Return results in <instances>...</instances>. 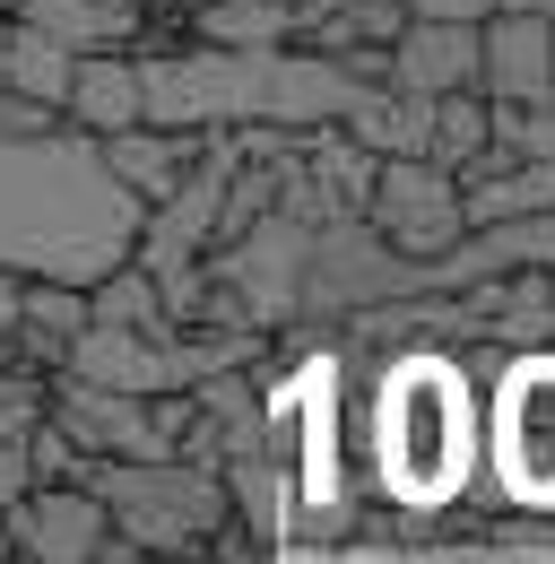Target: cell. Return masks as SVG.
Segmentation results:
<instances>
[{"mask_svg":"<svg viewBox=\"0 0 555 564\" xmlns=\"http://www.w3.org/2000/svg\"><path fill=\"white\" fill-rule=\"evenodd\" d=\"M87 487L105 495L113 539H131L139 556H183V547H200L217 521H235L226 478L208 460H183V452H156V460H87Z\"/></svg>","mask_w":555,"mask_h":564,"instance_id":"6da1fadb","label":"cell"},{"mask_svg":"<svg viewBox=\"0 0 555 564\" xmlns=\"http://www.w3.org/2000/svg\"><path fill=\"white\" fill-rule=\"evenodd\" d=\"M364 226L400 252V261H443L460 235H469V209H460V174L425 165V156H382L373 165V192H364Z\"/></svg>","mask_w":555,"mask_h":564,"instance_id":"7a4b0ae2","label":"cell"},{"mask_svg":"<svg viewBox=\"0 0 555 564\" xmlns=\"http://www.w3.org/2000/svg\"><path fill=\"white\" fill-rule=\"evenodd\" d=\"M0 512H9V556H26V564H96L105 539H113L105 495L87 487V478L26 487L18 503H0Z\"/></svg>","mask_w":555,"mask_h":564,"instance_id":"3957f363","label":"cell"},{"mask_svg":"<svg viewBox=\"0 0 555 564\" xmlns=\"http://www.w3.org/2000/svg\"><path fill=\"white\" fill-rule=\"evenodd\" d=\"M478 87L494 105L555 96V18L547 9H486L478 18Z\"/></svg>","mask_w":555,"mask_h":564,"instance_id":"277c9868","label":"cell"},{"mask_svg":"<svg viewBox=\"0 0 555 564\" xmlns=\"http://www.w3.org/2000/svg\"><path fill=\"white\" fill-rule=\"evenodd\" d=\"M382 87H409V96L478 87V18H409L382 53Z\"/></svg>","mask_w":555,"mask_h":564,"instance_id":"5b68a950","label":"cell"},{"mask_svg":"<svg viewBox=\"0 0 555 564\" xmlns=\"http://www.w3.org/2000/svg\"><path fill=\"white\" fill-rule=\"evenodd\" d=\"M62 122L87 131V140H113L148 122V78H139V53H78L69 70V96H62Z\"/></svg>","mask_w":555,"mask_h":564,"instance_id":"8992f818","label":"cell"},{"mask_svg":"<svg viewBox=\"0 0 555 564\" xmlns=\"http://www.w3.org/2000/svg\"><path fill=\"white\" fill-rule=\"evenodd\" d=\"M96 148H105V174L131 192L139 209H156V200L200 165L192 131H165V122H131V131H113V140H96Z\"/></svg>","mask_w":555,"mask_h":564,"instance_id":"52a82bcc","label":"cell"},{"mask_svg":"<svg viewBox=\"0 0 555 564\" xmlns=\"http://www.w3.org/2000/svg\"><path fill=\"white\" fill-rule=\"evenodd\" d=\"M9 18L44 26L69 53H131L139 26H148V0H18Z\"/></svg>","mask_w":555,"mask_h":564,"instance_id":"ba28073f","label":"cell"},{"mask_svg":"<svg viewBox=\"0 0 555 564\" xmlns=\"http://www.w3.org/2000/svg\"><path fill=\"white\" fill-rule=\"evenodd\" d=\"M555 200V156H503V148H486L478 165L460 174V209L469 226H494V217H530Z\"/></svg>","mask_w":555,"mask_h":564,"instance_id":"9c48e42d","label":"cell"},{"mask_svg":"<svg viewBox=\"0 0 555 564\" xmlns=\"http://www.w3.org/2000/svg\"><path fill=\"white\" fill-rule=\"evenodd\" d=\"M295 26H304L295 0H183V35L217 53H270V44H295Z\"/></svg>","mask_w":555,"mask_h":564,"instance_id":"30bf717a","label":"cell"},{"mask_svg":"<svg viewBox=\"0 0 555 564\" xmlns=\"http://www.w3.org/2000/svg\"><path fill=\"white\" fill-rule=\"evenodd\" d=\"M78 330H87V286H69V279H26V304H18L9 348L26 356V365H62Z\"/></svg>","mask_w":555,"mask_h":564,"instance_id":"8fae6325","label":"cell"},{"mask_svg":"<svg viewBox=\"0 0 555 564\" xmlns=\"http://www.w3.org/2000/svg\"><path fill=\"white\" fill-rule=\"evenodd\" d=\"M69 70H78V53H69V44H53V35H44V26H26V18H9V44H0V87H18V96H35V105H53V113H62Z\"/></svg>","mask_w":555,"mask_h":564,"instance_id":"7c38bea8","label":"cell"},{"mask_svg":"<svg viewBox=\"0 0 555 564\" xmlns=\"http://www.w3.org/2000/svg\"><path fill=\"white\" fill-rule=\"evenodd\" d=\"M478 156H486V96H478V87H451V96H434L425 165H443V174H469Z\"/></svg>","mask_w":555,"mask_h":564,"instance_id":"4fadbf2b","label":"cell"},{"mask_svg":"<svg viewBox=\"0 0 555 564\" xmlns=\"http://www.w3.org/2000/svg\"><path fill=\"white\" fill-rule=\"evenodd\" d=\"M409 18H486L494 0H400Z\"/></svg>","mask_w":555,"mask_h":564,"instance_id":"5bb4252c","label":"cell"},{"mask_svg":"<svg viewBox=\"0 0 555 564\" xmlns=\"http://www.w3.org/2000/svg\"><path fill=\"white\" fill-rule=\"evenodd\" d=\"M494 9H547V0H494Z\"/></svg>","mask_w":555,"mask_h":564,"instance_id":"9a60e30c","label":"cell"},{"mask_svg":"<svg viewBox=\"0 0 555 564\" xmlns=\"http://www.w3.org/2000/svg\"><path fill=\"white\" fill-rule=\"evenodd\" d=\"M0 44H9V18H0Z\"/></svg>","mask_w":555,"mask_h":564,"instance_id":"2e32d148","label":"cell"},{"mask_svg":"<svg viewBox=\"0 0 555 564\" xmlns=\"http://www.w3.org/2000/svg\"><path fill=\"white\" fill-rule=\"evenodd\" d=\"M9 9H18V0H0V18H9Z\"/></svg>","mask_w":555,"mask_h":564,"instance_id":"e0dca14e","label":"cell"}]
</instances>
